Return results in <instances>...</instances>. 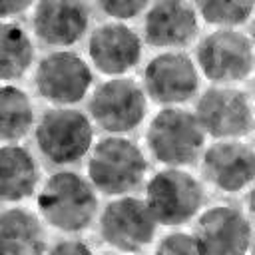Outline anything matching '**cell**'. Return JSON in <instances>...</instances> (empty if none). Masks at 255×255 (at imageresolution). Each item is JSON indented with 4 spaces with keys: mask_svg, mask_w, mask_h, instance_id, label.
Returning a JSON list of instances; mask_svg holds the SVG:
<instances>
[{
    "mask_svg": "<svg viewBox=\"0 0 255 255\" xmlns=\"http://www.w3.org/2000/svg\"><path fill=\"white\" fill-rule=\"evenodd\" d=\"M40 219L62 233L86 231L98 215V191L88 177L74 169H60L36 191Z\"/></svg>",
    "mask_w": 255,
    "mask_h": 255,
    "instance_id": "1",
    "label": "cell"
},
{
    "mask_svg": "<svg viewBox=\"0 0 255 255\" xmlns=\"http://www.w3.org/2000/svg\"><path fill=\"white\" fill-rule=\"evenodd\" d=\"M86 171L96 191L116 197L131 193L143 183L147 159L133 139L108 133L92 145Z\"/></svg>",
    "mask_w": 255,
    "mask_h": 255,
    "instance_id": "2",
    "label": "cell"
},
{
    "mask_svg": "<svg viewBox=\"0 0 255 255\" xmlns=\"http://www.w3.org/2000/svg\"><path fill=\"white\" fill-rule=\"evenodd\" d=\"M205 133L191 110L163 106L145 131L149 155L167 167H185L199 159L205 147Z\"/></svg>",
    "mask_w": 255,
    "mask_h": 255,
    "instance_id": "3",
    "label": "cell"
},
{
    "mask_svg": "<svg viewBox=\"0 0 255 255\" xmlns=\"http://www.w3.org/2000/svg\"><path fill=\"white\" fill-rule=\"evenodd\" d=\"M40 153L54 165H74L94 145V122L72 106H54L34 124Z\"/></svg>",
    "mask_w": 255,
    "mask_h": 255,
    "instance_id": "4",
    "label": "cell"
},
{
    "mask_svg": "<svg viewBox=\"0 0 255 255\" xmlns=\"http://www.w3.org/2000/svg\"><path fill=\"white\" fill-rule=\"evenodd\" d=\"M143 201L157 225L181 227L197 217L203 207V183L183 167H167L155 171L145 181Z\"/></svg>",
    "mask_w": 255,
    "mask_h": 255,
    "instance_id": "5",
    "label": "cell"
},
{
    "mask_svg": "<svg viewBox=\"0 0 255 255\" xmlns=\"http://www.w3.org/2000/svg\"><path fill=\"white\" fill-rule=\"evenodd\" d=\"M193 62L211 84H241L253 74V40L239 28H215L199 40Z\"/></svg>",
    "mask_w": 255,
    "mask_h": 255,
    "instance_id": "6",
    "label": "cell"
},
{
    "mask_svg": "<svg viewBox=\"0 0 255 255\" xmlns=\"http://www.w3.org/2000/svg\"><path fill=\"white\" fill-rule=\"evenodd\" d=\"M88 112L90 120L106 133L126 135L143 122L147 96L133 78L110 76L92 90Z\"/></svg>",
    "mask_w": 255,
    "mask_h": 255,
    "instance_id": "7",
    "label": "cell"
},
{
    "mask_svg": "<svg viewBox=\"0 0 255 255\" xmlns=\"http://www.w3.org/2000/svg\"><path fill=\"white\" fill-rule=\"evenodd\" d=\"M193 114L203 133L213 139H243L253 131L251 96L233 84H213L203 90Z\"/></svg>",
    "mask_w": 255,
    "mask_h": 255,
    "instance_id": "8",
    "label": "cell"
},
{
    "mask_svg": "<svg viewBox=\"0 0 255 255\" xmlns=\"http://www.w3.org/2000/svg\"><path fill=\"white\" fill-rule=\"evenodd\" d=\"M34 86L42 100L54 106H74L92 92L94 72L78 52L62 48L40 58Z\"/></svg>",
    "mask_w": 255,
    "mask_h": 255,
    "instance_id": "9",
    "label": "cell"
},
{
    "mask_svg": "<svg viewBox=\"0 0 255 255\" xmlns=\"http://www.w3.org/2000/svg\"><path fill=\"white\" fill-rule=\"evenodd\" d=\"M98 227L102 241L112 249L139 251L155 239L157 221L141 197L124 193L104 205Z\"/></svg>",
    "mask_w": 255,
    "mask_h": 255,
    "instance_id": "10",
    "label": "cell"
},
{
    "mask_svg": "<svg viewBox=\"0 0 255 255\" xmlns=\"http://www.w3.org/2000/svg\"><path fill=\"white\" fill-rule=\"evenodd\" d=\"M141 88L153 104L181 106L197 94L199 70L185 52L165 50L145 64Z\"/></svg>",
    "mask_w": 255,
    "mask_h": 255,
    "instance_id": "11",
    "label": "cell"
},
{
    "mask_svg": "<svg viewBox=\"0 0 255 255\" xmlns=\"http://www.w3.org/2000/svg\"><path fill=\"white\" fill-rule=\"evenodd\" d=\"M193 233L199 251L215 255L247 253L253 239L249 215L235 205H211L199 211Z\"/></svg>",
    "mask_w": 255,
    "mask_h": 255,
    "instance_id": "12",
    "label": "cell"
},
{
    "mask_svg": "<svg viewBox=\"0 0 255 255\" xmlns=\"http://www.w3.org/2000/svg\"><path fill=\"white\" fill-rule=\"evenodd\" d=\"M203 177L223 193H241L255 175V151L243 139H215L201 151Z\"/></svg>",
    "mask_w": 255,
    "mask_h": 255,
    "instance_id": "13",
    "label": "cell"
},
{
    "mask_svg": "<svg viewBox=\"0 0 255 255\" xmlns=\"http://www.w3.org/2000/svg\"><path fill=\"white\" fill-rule=\"evenodd\" d=\"M143 52L141 36L120 20L96 26L88 38V56L92 66L106 76H126L131 72Z\"/></svg>",
    "mask_w": 255,
    "mask_h": 255,
    "instance_id": "14",
    "label": "cell"
},
{
    "mask_svg": "<svg viewBox=\"0 0 255 255\" xmlns=\"http://www.w3.org/2000/svg\"><path fill=\"white\" fill-rule=\"evenodd\" d=\"M199 32V16L189 0H155L145 8L143 36L147 46L179 50Z\"/></svg>",
    "mask_w": 255,
    "mask_h": 255,
    "instance_id": "15",
    "label": "cell"
},
{
    "mask_svg": "<svg viewBox=\"0 0 255 255\" xmlns=\"http://www.w3.org/2000/svg\"><path fill=\"white\" fill-rule=\"evenodd\" d=\"M90 26L86 0H36L32 30L40 42L54 48L78 44Z\"/></svg>",
    "mask_w": 255,
    "mask_h": 255,
    "instance_id": "16",
    "label": "cell"
},
{
    "mask_svg": "<svg viewBox=\"0 0 255 255\" xmlns=\"http://www.w3.org/2000/svg\"><path fill=\"white\" fill-rule=\"evenodd\" d=\"M40 167L28 147L18 141L0 145V201L20 203L36 195Z\"/></svg>",
    "mask_w": 255,
    "mask_h": 255,
    "instance_id": "17",
    "label": "cell"
},
{
    "mask_svg": "<svg viewBox=\"0 0 255 255\" xmlns=\"http://www.w3.org/2000/svg\"><path fill=\"white\" fill-rule=\"evenodd\" d=\"M48 251L40 215L24 207L0 211V253L36 255Z\"/></svg>",
    "mask_w": 255,
    "mask_h": 255,
    "instance_id": "18",
    "label": "cell"
},
{
    "mask_svg": "<svg viewBox=\"0 0 255 255\" xmlns=\"http://www.w3.org/2000/svg\"><path fill=\"white\" fill-rule=\"evenodd\" d=\"M34 64V44L26 28L14 20H0V82L22 80Z\"/></svg>",
    "mask_w": 255,
    "mask_h": 255,
    "instance_id": "19",
    "label": "cell"
},
{
    "mask_svg": "<svg viewBox=\"0 0 255 255\" xmlns=\"http://www.w3.org/2000/svg\"><path fill=\"white\" fill-rule=\"evenodd\" d=\"M36 124L30 96L14 82H0V141L24 139Z\"/></svg>",
    "mask_w": 255,
    "mask_h": 255,
    "instance_id": "20",
    "label": "cell"
},
{
    "mask_svg": "<svg viewBox=\"0 0 255 255\" xmlns=\"http://www.w3.org/2000/svg\"><path fill=\"white\" fill-rule=\"evenodd\" d=\"M197 16L215 28H239L253 14V0H191Z\"/></svg>",
    "mask_w": 255,
    "mask_h": 255,
    "instance_id": "21",
    "label": "cell"
},
{
    "mask_svg": "<svg viewBox=\"0 0 255 255\" xmlns=\"http://www.w3.org/2000/svg\"><path fill=\"white\" fill-rule=\"evenodd\" d=\"M157 253H181V255H201L199 251V243H197V237L195 233H187V231H169L165 233L159 243H157Z\"/></svg>",
    "mask_w": 255,
    "mask_h": 255,
    "instance_id": "22",
    "label": "cell"
},
{
    "mask_svg": "<svg viewBox=\"0 0 255 255\" xmlns=\"http://www.w3.org/2000/svg\"><path fill=\"white\" fill-rule=\"evenodd\" d=\"M149 2L151 0H96L98 8L106 16H110L112 20H120V22L133 20L149 6Z\"/></svg>",
    "mask_w": 255,
    "mask_h": 255,
    "instance_id": "23",
    "label": "cell"
},
{
    "mask_svg": "<svg viewBox=\"0 0 255 255\" xmlns=\"http://www.w3.org/2000/svg\"><path fill=\"white\" fill-rule=\"evenodd\" d=\"M48 251L58 255H80V253H92V247L80 237H66V239H58L54 245H48Z\"/></svg>",
    "mask_w": 255,
    "mask_h": 255,
    "instance_id": "24",
    "label": "cell"
},
{
    "mask_svg": "<svg viewBox=\"0 0 255 255\" xmlns=\"http://www.w3.org/2000/svg\"><path fill=\"white\" fill-rule=\"evenodd\" d=\"M36 0H0V20H12L32 8Z\"/></svg>",
    "mask_w": 255,
    "mask_h": 255,
    "instance_id": "25",
    "label": "cell"
}]
</instances>
